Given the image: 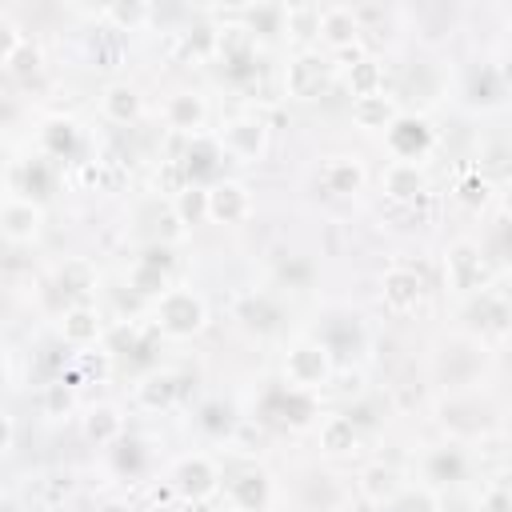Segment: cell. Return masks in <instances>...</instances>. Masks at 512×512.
<instances>
[{"instance_id": "obj_1", "label": "cell", "mask_w": 512, "mask_h": 512, "mask_svg": "<svg viewBox=\"0 0 512 512\" xmlns=\"http://www.w3.org/2000/svg\"><path fill=\"white\" fill-rule=\"evenodd\" d=\"M161 317H164L169 333H196L204 320V309L193 293H169L161 304Z\"/></svg>"}, {"instance_id": "obj_6", "label": "cell", "mask_w": 512, "mask_h": 512, "mask_svg": "<svg viewBox=\"0 0 512 512\" xmlns=\"http://www.w3.org/2000/svg\"><path fill=\"white\" fill-rule=\"evenodd\" d=\"M320 85H325V69H320V61H312V56L296 61V69H293V93L296 96H312Z\"/></svg>"}, {"instance_id": "obj_9", "label": "cell", "mask_w": 512, "mask_h": 512, "mask_svg": "<svg viewBox=\"0 0 512 512\" xmlns=\"http://www.w3.org/2000/svg\"><path fill=\"white\" fill-rule=\"evenodd\" d=\"M320 24L328 29V37L341 45V40H349L352 32H357V24H352V12H344V8H333V12L320 16Z\"/></svg>"}, {"instance_id": "obj_7", "label": "cell", "mask_w": 512, "mask_h": 512, "mask_svg": "<svg viewBox=\"0 0 512 512\" xmlns=\"http://www.w3.org/2000/svg\"><path fill=\"white\" fill-rule=\"evenodd\" d=\"M420 188H425V180H420L417 164H396L392 172H388V193L401 196V201H409V196H417Z\"/></svg>"}, {"instance_id": "obj_14", "label": "cell", "mask_w": 512, "mask_h": 512, "mask_svg": "<svg viewBox=\"0 0 512 512\" xmlns=\"http://www.w3.org/2000/svg\"><path fill=\"white\" fill-rule=\"evenodd\" d=\"M177 117H185V120H193L196 125V120H201V104L196 101H177Z\"/></svg>"}, {"instance_id": "obj_4", "label": "cell", "mask_w": 512, "mask_h": 512, "mask_svg": "<svg viewBox=\"0 0 512 512\" xmlns=\"http://www.w3.org/2000/svg\"><path fill=\"white\" fill-rule=\"evenodd\" d=\"M244 188L241 185H220L217 193H212V201H209V209H212V217H220V220H236L244 212Z\"/></svg>"}, {"instance_id": "obj_8", "label": "cell", "mask_w": 512, "mask_h": 512, "mask_svg": "<svg viewBox=\"0 0 512 512\" xmlns=\"http://www.w3.org/2000/svg\"><path fill=\"white\" fill-rule=\"evenodd\" d=\"M396 489H401V484H396V473H392V468H368V473H365V492H368L373 500L396 497Z\"/></svg>"}, {"instance_id": "obj_15", "label": "cell", "mask_w": 512, "mask_h": 512, "mask_svg": "<svg viewBox=\"0 0 512 512\" xmlns=\"http://www.w3.org/2000/svg\"><path fill=\"white\" fill-rule=\"evenodd\" d=\"M508 209H512V188H508Z\"/></svg>"}, {"instance_id": "obj_11", "label": "cell", "mask_w": 512, "mask_h": 512, "mask_svg": "<svg viewBox=\"0 0 512 512\" xmlns=\"http://www.w3.org/2000/svg\"><path fill=\"white\" fill-rule=\"evenodd\" d=\"M328 185H333V193H352L360 185V169L357 164H333L328 169Z\"/></svg>"}, {"instance_id": "obj_3", "label": "cell", "mask_w": 512, "mask_h": 512, "mask_svg": "<svg viewBox=\"0 0 512 512\" xmlns=\"http://www.w3.org/2000/svg\"><path fill=\"white\" fill-rule=\"evenodd\" d=\"M384 296L392 309H412L420 296V280L412 277V272H392V277L384 280Z\"/></svg>"}, {"instance_id": "obj_2", "label": "cell", "mask_w": 512, "mask_h": 512, "mask_svg": "<svg viewBox=\"0 0 512 512\" xmlns=\"http://www.w3.org/2000/svg\"><path fill=\"white\" fill-rule=\"evenodd\" d=\"M288 376H293L296 384H317L320 376H325V349H312V344L296 349L293 360H288Z\"/></svg>"}, {"instance_id": "obj_10", "label": "cell", "mask_w": 512, "mask_h": 512, "mask_svg": "<svg viewBox=\"0 0 512 512\" xmlns=\"http://www.w3.org/2000/svg\"><path fill=\"white\" fill-rule=\"evenodd\" d=\"M325 444H328V452H344V449H352V444H357V433H352V420H333V425H328V433H325Z\"/></svg>"}, {"instance_id": "obj_12", "label": "cell", "mask_w": 512, "mask_h": 512, "mask_svg": "<svg viewBox=\"0 0 512 512\" xmlns=\"http://www.w3.org/2000/svg\"><path fill=\"white\" fill-rule=\"evenodd\" d=\"M109 112L117 120L136 117V93H132V88H112V93H109Z\"/></svg>"}, {"instance_id": "obj_13", "label": "cell", "mask_w": 512, "mask_h": 512, "mask_svg": "<svg viewBox=\"0 0 512 512\" xmlns=\"http://www.w3.org/2000/svg\"><path fill=\"white\" fill-rule=\"evenodd\" d=\"M64 333H69L72 341H85V336H93V333H96L93 312H88V309H77V312L69 317V325H64Z\"/></svg>"}, {"instance_id": "obj_5", "label": "cell", "mask_w": 512, "mask_h": 512, "mask_svg": "<svg viewBox=\"0 0 512 512\" xmlns=\"http://www.w3.org/2000/svg\"><path fill=\"white\" fill-rule=\"evenodd\" d=\"M4 233L12 236V241H21V236H32V233H37V209H32V204L12 201V204L4 209Z\"/></svg>"}]
</instances>
